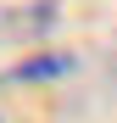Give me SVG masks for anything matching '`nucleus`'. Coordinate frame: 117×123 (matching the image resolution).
<instances>
[{
  "label": "nucleus",
  "mask_w": 117,
  "mask_h": 123,
  "mask_svg": "<svg viewBox=\"0 0 117 123\" xmlns=\"http://www.w3.org/2000/svg\"><path fill=\"white\" fill-rule=\"evenodd\" d=\"M67 67H72L67 56H45V62H22L17 78H45V73H67Z\"/></svg>",
  "instance_id": "f257e3e1"
}]
</instances>
